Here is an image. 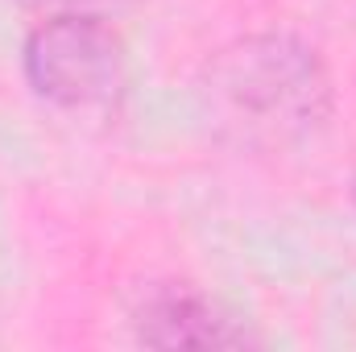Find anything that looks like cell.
I'll return each instance as SVG.
<instances>
[{
    "instance_id": "obj_5",
    "label": "cell",
    "mask_w": 356,
    "mask_h": 352,
    "mask_svg": "<svg viewBox=\"0 0 356 352\" xmlns=\"http://www.w3.org/2000/svg\"><path fill=\"white\" fill-rule=\"evenodd\" d=\"M348 199H353V211H356V170H353V178H348Z\"/></svg>"
},
{
    "instance_id": "obj_3",
    "label": "cell",
    "mask_w": 356,
    "mask_h": 352,
    "mask_svg": "<svg viewBox=\"0 0 356 352\" xmlns=\"http://www.w3.org/2000/svg\"><path fill=\"white\" fill-rule=\"evenodd\" d=\"M129 336L141 349H249L261 336L220 294L195 282H149L129 307Z\"/></svg>"
},
{
    "instance_id": "obj_2",
    "label": "cell",
    "mask_w": 356,
    "mask_h": 352,
    "mask_svg": "<svg viewBox=\"0 0 356 352\" xmlns=\"http://www.w3.org/2000/svg\"><path fill=\"white\" fill-rule=\"evenodd\" d=\"M21 79L58 112H112L133 79L129 46L112 17H42L21 42Z\"/></svg>"
},
{
    "instance_id": "obj_1",
    "label": "cell",
    "mask_w": 356,
    "mask_h": 352,
    "mask_svg": "<svg viewBox=\"0 0 356 352\" xmlns=\"http://www.w3.org/2000/svg\"><path fill=\"white\" fill-rule=\"evenodd\" d=\"M203 95L245 141L269 150L307 145L336 116L332 67L294 29H257L220 46L203 67Z\"/></svg>"
},
{
    "instance_id": "obj_4",
    "label": "cell",
    "mask_w": 356,
    "mask_h": 352,
    "mask_svg": "<svg viewBox=\"0 0 356 352\" xmlns=\"http://www.w3.org/2000/svg\"><path fill=\"white\" fill-rule=\"evenodd\" d=\"M29 13L42 17H58V13H79V17H120L129 8H137L141 0H13Z\"/></svg>"
}]
</instances>
